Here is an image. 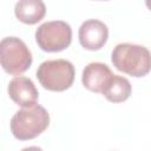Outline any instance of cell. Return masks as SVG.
<instances>
[{
  "label": "cell",
  "mask_w": 151,
  "mask_h": 151,
  "mask_svg": "<svg viewBox=\"0 0 151 151\" xmlns=\"http://www.w3.org/2000/svg\"><path fill=\"white\" fill-rule=\"evenodd\" d=\"M50 125V114L41 105L22 107L11 119V132L19 140H29L40 136Z\"/></svg>",
  "instance_id": "obj_2"
},
{
  "label": "cell",
  "mask_w": 151,
  "mask_h": 151,
  "mask_svg": "<svg viewBox=\"0 0 151 151\" xmlns=\"http://www.w3.org/2000/svg\"><path fill=\"white\" fill-rule=\"evenodd\" d=\"M113 66L131 77L140 78L151 71V52L142 45L118 44L111 54Z\"/></svg>",
  "instance_id": "obj_1"
},
{
  "label": "cell",
  "mask_w": 151,
  "mask_h": 151,
  "mask_svg": "<svg viewBox=\"0 0 151 151\" xmlns=\"http://www.w3.org/2000/svg\"><path fill=\"white\" fill-rule=\"evenodd\" d=\"M35 41L45 52H60L72 41V28L63 20L46 21L35 31Z\"/></svg>",
  "instance_id": "obj_5"
},
{
  "label": "cell",
  "mask_w": 151,
  "mask_h": 151,
  "mask_svg": "<svg viewBox=\"0 0 151 151\" xmlns=\"http://www.w3.org/2000/svg\"><path fill=\"white\" fill-rule=\"evenodd\" d=\"M0 63L8 74H21L32 65V53L17 37H6L0 42Z\"/></svg>",
  "instance_id": "obj_4"
},
{
  "label": "cell",
  "mask_w": 151,
  "mask_h": 151,
  "mask_svg": "<svg viewBox=\"0 0 151 151\" xmlns=\"http://www.w3.org/2000/svg\"><path fill=\"white\" fill-rule=\"evenodd\" d=\"M8 94L11 99L21 107H31L35 105L39 98L34 83L24 76H17L9 81Z\"/></svg>",
  "instance_id": "obj_7"
},
{
  "label": "cell",
  "mask_w": 151,
  "mask_h": 151,
  "mask_svg": "<svg viewBox=\"0 0 151 151\" xmlns=\"http://www.w3.org/2000/svg\"><path fill=\"white\" fill-rule=\"evenodd\" d=\"M145 4H146V7L151 11V0H145Z\"/></svg>",
  "instance_id": "obj_11"
},
{
  "label": "cell",
  "mask_w": 151,
  "mask_h": 151,
  "mask_svg": "<svg viewBox=\"0 0 151 151\" xmlns=\"http://www.w3.org/2000/svg\"><path fill=\"white\" fill-rule=\"evenodd\" d=\"M74 66L65 59H53L41 63L37 70V78L44 88L53 92H63L70 88L74 81Z\"/></svg>",
  "instance_id": "obj_3"
},
{
  "label": "cell",
  "mask_w": 151,
  "mask_h": 151,
  "mask_svg": "<svg viewBox=\"0 0 151 151\" xmlns=\"http://www.w3.org/2000/svg\"><path fill=\"white\" fill-rule=\"evenodd\" d=\"M131 92L132 87L129 79L122 76L113 74L110 83L103 91V94L111 103H122L131 96Z\"/></svg>",
  "instance_id": "obj_10"
},
{
  "label": "cell",
  "mask_w": 151,
  "mask_h": 151,
  "mask_svg": "<svg viewBox=\"0 0 151 151\" xmlns=\"http://www.w3.org/2000/svg\"><path fill=\"white\" fill-rule=\"evenodd\" d=\"M15 17L26 25L38 24L46 14V6L42 0H19L14 7Z\"/></svg>",
  "instance_id": "obj_9"
},
{
  "label": "cell",
  "mask_w": 151,
  "mask_h": 151,
  "mask_svg": "<svg viewBox=\"0 0 151 151\" xmlns=\"http://www.w3.org/2000/svg\"><path fill=\"white\" fill-rule=\"evenodd\" d=\"M113 77L112 71L106 64L94 61L90 63L83 70L81 83L85 88L91 92L103 93L107 84L110 83L111 78Z\"/></svg>",
  "instance_id": "obj_8"
},
{
  "label": "cell",
  "mask_w": 151,
  "mask_h": 151,
  "mask_svg": "<svg viewBox=\"0 0 151 151\" xmlns=\"http://www.w3.org/2000/svg\"><path fill=\"white\" fill-rule=\"evenodd\" d=\"M78 37L80 45L85 50L98 51L107 41L109 28L103 21L97 19H90L80 25Z\"/></svg>",
  "instance_id": "obj_6"
}]
</instances>
